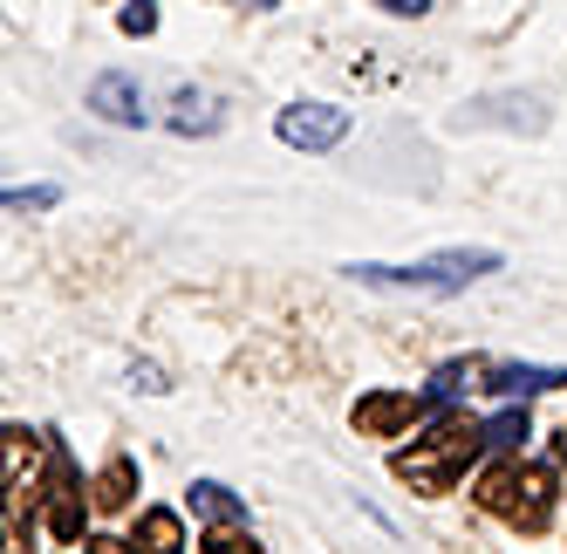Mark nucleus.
Listing matches in <instances>:
<instances>
[{"instance_id": "9d476101", "label": "nucleus", "mask_w": 567, "mask_h": 554, "mask_svg": "<svg viewBox=\"0 0 567 554\" xmlns=\"http://www.w3.org/2000/svg\"><path fill=\"white\" fill-rule=\"evenodd\" d=\"M131 547L137 554H185V521L172 506H151L144 521H137V534H131Z\"/></svg>"}, {"instance_id": "20e7f679", "label": "nucleus", "mask_w": 567, "mask_h": 554, "mask_svg": "<svg viewBox=\"0 0 567 554\" xmlns=\"http://www.w3.org/2000/svg\"><path fill=\"white\" fill-rule=\"evenodd\" d=\"M560 383H567V370H554V363H485V356H472V363H444L431 377V390H437L444 404L465 398V390H493V398H540V390H560Z\"/></svg>"}, {"instance_id": "a211bd4d", "label": "nucleus", "mask_w": 567, "mask_h": 554, "mask_svg": "<svg viewBox=\"0 0 567 554\" xmlns=\"http://www.w3.org/2000/svg\"><path fill=\"white\" fill-rule=\"evenodd\" d=\"M83 554H137V547H131V541H90Z\"/></svg>"}, {"instance_id": "423d86ee", "label": "nucleus", "mask_w": 567, "mask_h": 554, "mask_svg": "<svg viewBox=\"0 0 567 554\" xmlns=\"http://www.w3.org/2000/svg\"><path fill=\"white\" fill-rule=\"evenodd\" d=\"M42 500V472H34V439L8 424V547H28V506Z\"/></svg>"}, {"instance_id": "2eb2a0df", "label": "nucleus", "mask_w": 567, "mask_h": 554, "mask_svg": "<svg viewBox=\"0 0 567 554\" xmlns=\"http://www.w3.org/2000/svg\"><path fill=\"white\" fill-rule=\"evenodd\" d=\"M198 554H260L247 527H213L206 541H198Z\"/></svg>"}, {"instance_id": "f03ea898", "label": "nucleus", "mask_w": 567, "mask_h": 554, "mask_svg": "<svg viewBox=\"0 0 567 554\" xmlns=\"http://www.w3.org/2000/svg\"><path fill=\"white\" fill-rule=\"evenodd\" d=\"M493 267H499L493 247H444L431 260H403V267L355 260L349 281H362V288H396V295H465L478 274H493Z\"/></svg>"}, {"instance_id": "39448f33", "label": "nucleus", "mask_w": 567, "mask_h": 554, "mask_svg": "<svg viewBox=\"0 0 567 554\" xmlns=\"http://www.w3.org/2000/svg\"><path fill=\"white\" fill-rule=\"evenodd\" d=\"M437 411H444V398L431 383L424 390H370V398L355 404V431H362V439H403L411 424H424Z\"/></svg>"}, {"instance_id": "7ed1b4c3", "label": "nucleus", "mask_w": 567, "mask_h": 554, "mask_svg": "<svg viewBox=\"0 0 567 554\" xmlns=\"http://www.w3.org/2000/svg\"><path fill=\"white\" fill-rule=\"evenodd\" d=\"M478 506L493 513V521L519 527V534H540L554 521V472L519 459V452H499V465L478 480Z\"/></svg>"}, {"instance_id": "1a4fd4ad", "label": "nucleus", "mask_w": 567, "mask_h": 554, "mask_svg": "<svg viewBox=\"0 0 567 554\" xmlns=\"http://www.w3.org/2000/svg\"><path fill=\"white\" fill-rule=\"evenodd\" d=\"M90 110H96V116H110V124H124V131L151 124V110H144V90L131 83L124 69H110V75H96V83H90Z\"/></svg>"}, {"instance_id": "f8f14e48", "label": "nucleus", "mask_w": 567, "mask_h": 554, "mask_svg": "<svg viewBox=\"0 0 567 554\" xmlns=\"http://www.w3.org/2000/svg\"><path fill=\"white\" fill-rule=\"evenodd\" d=\"M192 513H198L206 527H247V506H239L219 480H198V486H192Z\"/></svg>"}, {"instance_id": "dca6fc26", "label": "nucleus", "mask_w": 567, "mask_h": 554, "mask_svg": "<svg viewBox=\"0 0 567 554\" xmlns=\"http://www.w3.org/2000/svg\"><path fill=\"white\" fill-rule=\"evenodd\" d=\"M55 199H62L55 185H14V192H8V213H49Z\"/></svg>"}, {"instance_id": "ddd939ff", "label": "nucleus", "mask_w": 567, "mask_h": 554, "mask_svg": "<svg viewBox=\"0 0 567 554\" xmlns=\"http://www.w3.org/2000/svg\"><path fill=\"white\" fill-rule=\"evenodd\" d=\"M131 486H137L131 459H110V465L96 472V506H131Z\"/></svg>"}, {"instance_id": "9b49d317", "label": "nucleus", "mask_w": 567, "mask_h": 554, "mask_svg": "<svg viewBox=\"0 0 567 554\" xmlns=\"http://www.w3.org/2000/svg\"><path fill=\"white\" fill-rule=\"evenodd\" d=\"M172 131H178V137H213V131H219V103H213L206 90H185V83H178V96H172Z\"/></svg>"}, {"instance_id": "0eeeda50", "label": "nucleus", "mask_w": 567, "mask_h": 554, "mask_svg": "<svg viewBox=\"0 0 567 554\" xmlns=\"http://www.w3.org/2000/svg\"><path fill=\"white\" fill-rule=\"evenodd\" d=\"M349 124H355V116L336 110V103H288V110L274 116L280 144H295V151H336L349 137Z\"/></svg>"}, {"instance_id": "412c9836", "label": "nucleus", "mask_w": 567, "mask_h": 554, "mask_svg": "<svg viewBox=\"0 0 567 554\" xmlns=\"http://www.w3.org/2000/svg\"><path fill=\"white\" fill-rule=\"evenodd\" d=\"M8 554H14V547H8Z\"/></svg>"}, {"instance_id": "f257e3e1", "label": "nucleus", "mask_w": 567, "mask_h": 554, "mask_svg": "<svg viewBox=\"0 0 567 554\" xmlns=\"http://www.w3.org/2000/svg\"><path fill=\"white\" fill-rule=\"evenodd\" d=\"M478 452H493V439H485V424H472V418H437L424 439H411L396 459H390V472L411 493H424V500H444L458 480H465V465L478 459Z\"/></svg>"}, {"instance_id": "6ab92c4d", "label": "nucleus", "mask_w": 567, "mask_h": 554, "mask_svg": "<svg viewBox=\"0 0 567 554\" xmlns=\"http://www.w3.org/2000/svg\"><path fill=\"white\" fill-rule=\"evenodd\" d=\"M383 8H390V14H424L431 0H383Z\"/></svg>"}, {"instance_id": "f3484780", "label": "nucleus", "mask_w": 567, "mask_h": 554, "mask_svg": "<svg viewBox=\"0 0 567 554\" xmlns=\"http://www.w3.org/2000/svg\"><path fill=\"white\" fill-rule=\"evenodd\" d=\"M157 28V8L151 0H137V8H124V34H151Z\"/></svg>"}, {"instance_id": "aec40b11", "label": "nucleus", "mask_w": 567, "mask_h": 554, "mask_svg": "<svg viewBox=\"0 0 567 554\" xmlns=\"http://www.w3.org/2000/svg\"><path fill=\"white\" fill-rule=\"evenodd\" d=\"M554 459H560V465H567V424H560V431H554Z\"/></svg>"}, {"instance_id": "6e6552de", "label": "nucleus", "mask_w": 567, "mask_h": 554, "mask_svg": "<svg viewBox=\"0 0 567 554\" xmlns=\"http://www.w3.org/2000/svg\"><path fill=\"white\" fill-rule=\"evenodd\" d=\"M42 506H49V534H55V541H83V480H75L69 445H55V452H49Z\"/></svg>"}, {"instance_id": "4468645a", "label": "nucleus", "mask_w": 567, "mask_h": 554, "mask_svg": "<svg viewBox=\"0 0 567 554\" xmlns=\"http://www.w3.org/2000/svg\"><path fill=\"white\" fill-rule=\"evenodd\" d=\"M526 431H534V424H526V404H506L499 418H485V439H493V452H513Z\"/></svg>"}]
</instances>
